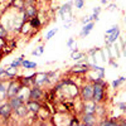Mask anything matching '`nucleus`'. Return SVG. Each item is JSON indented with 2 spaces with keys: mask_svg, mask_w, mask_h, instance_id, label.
<instances>
[{
  "mask_svg": "<svg viewBox=\"0 0 126 126\" xmlns=\"http://www.w3.org/2000/svg\"><path fill=\"white\" fill-rule=\"evenodd\" d=\"M122 48H124V54L126 56V42H122Z\"/></svg>",
  "mask_w": 126,
  "mask_h": 126,
  "instance_id": "31",
  "label": "nucleus"
},
{
  "mask_svg": "<svg viewBox=\"0 0 126 126\" xmlns=\"http://www.w3.org/2000/svg\"><path fill=\"white\" fill-rule=\"evenodd\" d=\"M71 57H72V59H81V58H83V53L76 50V52H72L71 53Z\"/></svg>",
  "mask_w": 126,
  "mask_h": 126,
  "instance_id": "21",
  "label": "nucleus"
},
{
  "mask_svg": "<svg viewBox=\"0 0 126 126\" xmlns=\"http://www.w3.org/2000/svg\"><path fill=\"white\" fill-rule=\"evenodd\" d=\"M96 102L93 100H90V101H86V105H85V113H94L96 111Z\"/></svg>",
  "mask_w": 126,
  "mask_h": 126,
  "instance_id": "6",
  "label": "nucleus"
},
{
  "mask_svg": "<svg viewBox=\"0 0 126 126\" xmlns=\"http://www.w3.org/2000/svg\"><path fill=\"white\" fill-rule=\"evenodd\" d=\"M12 106L9 103H5L3 106H0V116H3L4 119H9L12 115Z\"/></svg>",
  "mask_w": 126,
  "mask_h": 126,
  "instance_id": "5",
  "label": "nucleus"
},
{
  "mask_svg": "<svg viewBox=\"0 0 126 126\" xmlns=\"http://www.w3.org/2000/svg\"><path fill=\"white\" fill-rule=\"evenodd\" d=\"M23 58H24V56H22V57H19V58H18L16 61H14V62L12 63V64H10V67H14V68H18V67H19L20 64H22V62L24 61Z\"/></svg>",
  "mask_w": 126,
  "mask_h": 126,
  "instance_id": "18",
  "label": "nucleus"
},
{
  "mask_svg": "<svg viewBox=\"0 0 126 126\" xmlns=\"http://www.w3.org/2000/svg\"><path fill=\"white\" fill-rule=\"evenodd\" d=\"M103 98V82H97L93 85V101L100 102Z\"/></svg>",
  "mask_w": 126,
  "mask_h": 126,
  "instance_id": "1",
  "label": "nucleus"
},
{
  "mask_svg": "<svg viewBox=\"0 0 126 126\" xmlns=\"http://www.w3.org/2000/svg\"><path fill=\"white\" fill-rule=\"evenodd\" d=\"M119 107H120L121 110L126 111V103H120V105H119Z\"/></svg>",
  "mask_w": 126,
  "mask_h": 126,
  "instance_id": "30",
  "label": "nucleus"
},
{
  "mask_svg": "<svg viewBox=\"0 0 126 126\" xmlns=\"http://www.w3.org/2000/svg\"><path fill=\"white\" fill-rule=\"evenodd\" d=\"M42 53H43V47H39L37 50H33V52H32V54H33V56H37V54H42Z\"/></svg>",
  "mask_w": 126,
  "mask_h": 126,
  "instance_id": "26",
  "label": "nucleus"
},
{
  "mask_svg": "<svg viewBox=\"0 0 126 126\" xmlns=\"http://www.w3.org/2000/svg\"><path fill=\"white\" fill-rule=\"evenodd\" d=\"M42 97V91H40V88H38V87H33L30 90V92H29V98L30 100H39Z\"/></svg>",
  "mask_w": 126,
  "mask_h": 126,
  "instance_id": "8",
  "label": "nucleus"
},
{
  "mask_svg": "<svg viewBox=\"0 0 126 126\" xmlns=\"http://www.w3.org/2000/svg\"><path fill=\"white\" fill-rule=\"evenodd\" d=\"M27 107H28V110L32 111V112H38V111L40 110V105H39L35 100H30V101L27 103Z\"/></svg>",
  "mask_w": 126,
  "mask_h": 126,
  "instance_id": "11",
  "label": "nucleus"
},
{
  "mask_svg": "<svg viewBox=\"0 0 126 126\" xmlns=\"http://www.w3.org/2000/svg\"><path fill=\"white\" fill-rule=\"evenodd\" d=\"M100 12H101V8H96V9L93 10V15H92V20H96V22H97V20L100 19V18H98V14H100Z\"/></svg>",
  "mask_w": 126,
  "mask_h": 126,
  "instance_id": "23",
  "label": "nucleus"
},
{
  "mask_svg": "<svg viewBox=\"0 0 126 126\" xmlns=\"http://www.w3.org/2000/svg\"><path fill=\"white\" fill-rule=\"evenodd\" d=\"M82 97L85 101H90L93 100V86L91 85H86L82 88Z\"/></svg>",
  "mask_w": 126,
  "mask_h": 126,
  "instance_id": "3",
  "label": "nucleus"
},
{
  "mask_svg": "<svg viewBox=\"0 0 126 126\" xmlns=\"http://www.w3.org/2000/svg\"><path fill=\"white\" fill-rule=\"evenodd\" d=\"M4 73H5V69H4V68H3V69H0V76L4 75Z\"/></svg>",
  "mask_w": 126,
  "mask_h": 126,
  "instance_id": "33",
  "label": "nucleus"
},
{
  "mask_svg": "<svg viewBox=\"0 0 126 126\" xmlns=\"http://www.w3.org/2000/svg\"><path fill=\"white\" fill-rule=\"evenodd\" d=\"M9 105L12 106V109L13 110H16L18 107H20L22 105H24V100L20 97V96H14V97H12L10 98V102H9Z\"/></svg>",
  "mask_w": 126,
  "mask_h": 126,
  "instance_id": "4",
  "label": "nucleus"
},
{
  "mask_svg": "<svg viewBox=\"0 0 126 126\" xmlns=\"http://www.w3.org/2000/svg\"><path fill=\"white\" fill-rule=\"evenodd\" d=\"M71 6H72V1H68L67 4H64L59 9V14H61L62 19H64L66 15H69L71 14Z\"/></svg>",
  "mask_w": 126,
  "mask_h": 126,
  "instance_id": "7",
  "label": "nucleus"
},
{
  "mask_svg": "<svg viewBox=\"0 0 126 126\" xmlns=\"http://www.w3.org/2000/svg\"><path fill=\"white\" fill-rule=\"evenodd\" d=\"M83 122H85V125H94L96 124V119H94L93 113H85L83 115Z\"/></svg>",
  "mask_w": 126,
  "mask_h": 126,
  "instance_id": "12",
  "label": "nucleus"
},
{
  "mask_svg": "<svg viewBox=\"0 0 126 126\" xmlns=\"http://www.w3.org/2000/svg\"><path fill=\"white\" fill-rule=\"evenodd\" d=\"M28 111H29V110H28V107H25L24 105H22L20 107H18V109L15 110V112L19 115V116H22V117H24V116H25V115L28 113Z\"/></svg>",
  "mask_w": 126,
  "mask_h": 126,
  "instance_id": "16",
  "label": "nucleus"
},
{
  "mask_svg": "<svg viewBox=\"0 0 126 126\" xmlns=\"http://www.w3.org/2000/svg\"><path fill=\"white\" fill-rule=\"evenodd\" d=\"M93 23L92 22H90V23H87L85 27H83V29H82V32H81V37L82 38H85V37H87L90 33H91V30L93 29Z\"/></svg>",
  "mask_w": 126,
  "mask_h": 126,
  "instance_id": "13",
  "label": "nucleus"
},
{
  "mask_svg": "<svg viewBox=\"0 0 126 126\" xmlns=\"http://www.w3.org/2000/svg\"><path fill=\"white\" fill-rule=\"evenodd\" d=\"M119 29V25H112L109 30H106V35H110V34H112L115 30H117Z\"/></svg>",
  "mask_w": 126,
  "mask_h": 126,
  "instance_id": "25",
  "label": "nucleus"
},
{
  "mask_svg": "<svg viewBox=\"0 0 126 126\" xmlns=\"http://www.w3.org/2000/svg\"><path fill=\"white\" fill-rule=\"evenodd\" d=\"M115 9H116V5H113V4H111V5L107 8V10H110V12H113Z\"/></svg>",
  "mask_w": 126,
  "mask_h": 126,
  "instance_id": "28",
  "label": "nucleus"
},
{
  "mask_svg": "<svg viewBox=\"0 0 126 126\" xmlns=\"http://www.w3.org/2000/svg\"><path fill=\"white\" fill-rule=\"evenodd\" d=\"M125 79H126L125 77H120L119 79H115V81L112 82V87H113V88L119 87V86L121 85V83H124V82H125Z\"/></svg>",
  "mask_w": 126,
  "mask_h": 126,
  "instance_id": "20",
  "label": "nucleus"
},
{
  "mask_svg": "<svg viewBox=\"0 0 126 126\" xmlns=\"http://www.w3.org/2000/svg\"><path fill=\"white\" fill-rule=\"evenodd\" d=\"M22 66L25 68V69H32V68H35L37 64L34 62H29V61H23L22 62Z\"/></svg>",
  "mask_w": 126,
  "mask_h": 126,
  "instance_id": "17",
  "label": "nucleus"
},
{
  "mask_svg": "<svg viewBox=\"0 0 126 126\" xmlns=\"http://www.w3.org/2000/svg\"><path fill=\"white\" fill-rule=\"evenodd\" d=\"M101 125L102 126H105V125H116V122H115V121H102Z\"/></svg>",
  "mask_w": 126,
  "mask_h": 126,
  "instance_id": "27",
  "label": "nucleus"
},
{
  "mask_svg": "<svg viewBox=\"0 0 126 126\" xmlns=\"http://www.w3.org/2000/svg\"><path fill=\"white\" fill-rule=\"evenodd\" d=\"M102 1V4H107V0H101Z\"/></svg>",
  "mask_w": 126,
  "mask_h": 126,
  "instance_id": "34",
  "label": "nucleus"
},
{
  "mask_svg": "<svg viewBox=\"0 0 126 126\" xmlns=\"http://www.w3.org/2000/svg\"><path fill=\"white\" fill-rule=\"evenodd\" d=\"M75 4H76V8L77 9H82L83 8V4H85V0H75Z\"/></svg>",
  "mask_w": 126,
  "mask_h": 126,
  "instance_id": "24",
  "label": "nucleus"
},
{
  "mask_svg": "<svg viewBox=\"0 0 126 126\" xmlns=\"http://www.w3.org/2000/svg\"><path fill=\"white\" fill-rule=\"evenodd\" d=\"M119 37H120V29L115 30L113 33L110 34V35H106V43H107V44H112V43H115V42L119 39Z\"/></svg>",
  "mask_w": 126,
  "mask_h": 126,
  "instance_id": "9",
  "label": "nucleus"
},
{
  "mask_svg": "<svg viewBox=\"0 0 126 126\" xmlns=\"http://www.w3.org/2000/svg\"><path fill=\"white\" fill-rule=\"evenodd\" d=\"M73 42H75V39H73V38H69V40H68V43H67V46H68V47H72V44H73Z\"/></svg>",
  "mask_w": 126,
  "mask_h": 126,
  "instance_id": "29",
  "label": "nucleus"
},
{
  "mask_svg": "<svg viewBox=\"0 0 126 126\" xmlns=\"http://www.w3.org/2000/svg\"><path fill=\"white\" fill-rule=\"evenodd\" d=\"M44 82H48L47 73H38V75L34 77V83H35L37 86L42 85V83H44Z\"/></svg>",
  "mask_w": 126,
  "mask_h": 126,
  "instance_id": "10",
  "label": "nucleus"
},
{
  "mask_svg": "<svg viewBox=\"0 0 126 126\" xmlns=\"http://www.w3.org/2000/svg\"><path fill=\"white\" fill-rule=\"evenodd\" d=\"M90 68L88 64H76L75 67L72 68L73 72H76V73H82V72H87Z\"/></svg>",
  "mask_w": 126,
  "mask_h": 126,
  "instance_id": "14",
  "label": "nucleus"
},
{
  "mask_svg": "<svg viewBox=\"0 0 126 126\" xmlns=\"http://www.w3.org/2000/svg\"><path fill=\"white\" fill-rule=\"evenodd\" d=\"M35 13H37V10H35V8L33 5H29V6L25 8V15L27 16L33 18V16H35Z\"/></svg>",
  "mask_w": 126,
  "mask_h": 126,
  "instance_id": "15",
  "label": "nucleus"
},
{
  "mask_svg": "<svg viewBox=\"0 0 126 126\" xmlns=\"http://www.w3.org/2000/svg\"><path fill=\"white\" fill-rule=\"evenodd\" d=\"M20 90H22V87H20L18 83H14V82L10 83L9 88H8V91H6V96H8L9 98H12V97L16 96V94H19Z\"/></svg>",
  "mask_w": 126,
  "mask_h": 126,
  "instance_id": "2",
  "label": "nucleus"
},
{
  "mask_svg": "<svg viewBox=\"0 0 126 126\" xmlns=\"http://www.w3.org/2000/svg\"><path fill=\"white\" fill-rule=\"evenodd\" d=\"M57 32H58V29L57 28H54V29H52V30H49L48 32V33H47V35H46V40H49L52 37H53L56 33H57Z\"/></svg>",
  "mask_w": 126,
  "mask_h": 126,
  "instance_id": "22",
  "label": "nucleus"
},
{
  "mask_svg": "<svg viewBox=\"0 0 126 126\" xmlns=\"http://www.w3.org/2000/svg\"><path fill=\"white\" fill-rule=\"evenodd\" d=\"M30 25H32V28H38L40 25L39 19L37 16H33V18H32V20H30Z\"/></svg>",
  "mask_w": 126,
  "mask_h": 126,
  "instance_id": "19",
  "label": "nucleus"
},
{
  "mask_svg": "<svg viewBox=\"0 0 126 126\" xmlns=\"http://www.w3.org/2000/svg\"><path fill=\"white\" fill-rule=\"evenodd\" d=\"M71 125H78V121H77V120H73V121L71 122Z\"/></svg>",
  "mask_w": 126,
  "mask_h": 126,
  "instance_id": "32",
  "label": "nucleus"
}]
</instances>
